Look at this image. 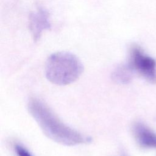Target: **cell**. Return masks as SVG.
I'll return each mask as SVG.
<instances>
[{"label": "cell", "mask_w": 156, "mask_h": 156, "mask_svg": "<svg viewBox=\"0 0 156 156\" xmlns=\"http://www.w3.org/2000/svg\"><path fill=\"white\" fill-rule=\"evenodd\" d=\"M29 27L34 41H38L43 31L51 29L48 11L43 7H38L29 16Z\"/></svg>", "instance_id": "cell-4"}, {"label": "cell", "mask_w": 156, "mask_h": 156, "mask_svg": "<svg viewBox=\"0 0 156 156\" xmlns=\"http://www.w3.org/2000/svg\"><path fill=\"white\" fill-rule=\"evenodd\" d=\"M83 69V65L77 56L62 51L54 53L48 57L45 72L50 82L58 85H65L76 80Z\"/></svg>", "instance_id": "cell-2"}, {"label": "cell", "mask_w": 156, "mask_h": 156, "mask_svg": "<svg viewBox=\"0 0 156 156\" xmlns=\"http://www.w3.org/2000/svg\"><path fill=\"white\" fill-rule=\"evenodd\" d=\"M14 148L18 156H32L27 149L20 144H15Z\"/></svg>", "instance_id": "cell-6"}, {"label": "cell", "mask_w": 156, "mask_h": 156, "mask_svg": "<svg viewBox=\"0 0 156 156\" xmlns=\"http://www.w3.org/2000/svg\"><path fill=\"white\" fill-rule=\"evenodd\" d=\"M28 109L43 133L55 142L66 146H74L87 143L90 140L87 136L63 123L39 99H30Z\"/></svg>", "instance_id": "cell-1"}, {"label": "cell", "mask_w": 156, "mask_h": 156, "mask_svg": "<svg viewBox=\"0 0 156 156\" xmlns=\"http://www.w3.org/2000/svg\"><path fill=\"white\" fill-rule=\"evenodd\" d=\"M129 67L137 72L151 83H156V61L144 54L138 46L133 45L130 49Z\"/></svg>", "instance_id": "cell-3"}, {"label": "cell", "mask_w": 156, "mask_h": 156, "mask_svg": "<svg viewBox=\"0 0 156 156\" xmlns=\"http://www.w3.org/2000/svg\"><path fill=\"white\" fill-rule=\"evenodd\" d=\"M133 133L137 143L143 148L156 149V133L141 122L133 124Z\"/></svg>", "instance_id": "cell-5"}]
</instances>
